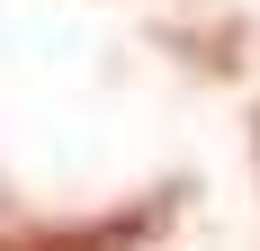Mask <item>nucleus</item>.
<instances>
[{"label": "nucleus", "instance_id": "f257e3e1", "mask_svg": "<svg viewBox=\"0 0 260 251\" xmlns=\"http://www.w3.org/2000/svg\"><path fill=\"white\" fill-rule=\"evenodd\" d=\"M180 215V198H135L117 215H0V251H144Z\"/></svg>", "mask_w": 260, "mask_h": 251}]
</instances>
